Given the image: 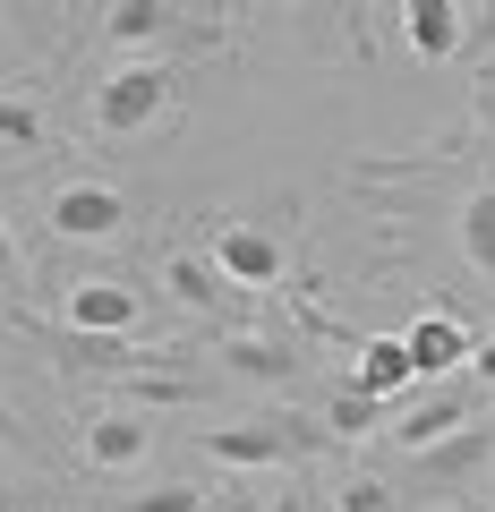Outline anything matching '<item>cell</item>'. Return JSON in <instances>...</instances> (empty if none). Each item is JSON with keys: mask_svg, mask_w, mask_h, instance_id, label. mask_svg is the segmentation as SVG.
Returning a JSON list of instances; mask_svg holds the SVG:
<instances>
[{"mask_svg": "<svg viewBox=\"0 0 495 512\" xmlns=\"http://www.w3.org/2000/svg\"><path fill=\"white\" fill-rule=\"evenodd\" d=\"M333 427H299V419H257V427H205V461H222V470H274V461H299L316 453Z\"/></svg>", "mask_w": 495, "mask_h": 512, "instance_id": "1", "label": "cell"}, {"mask_svg": "<svg viewBox=\"0 0 495 512\" xmlns=\"http://www.w3.org/2000/svg\"><path fill=\"white\" fill-rule=\"evenodd\" d=\"M171 111V69H120V77H103L94 86V128L103 137H137V128H154Z\"/></svg>", "mask_w": 495, "mask_h": 512, "instance_id": "2", "label": "cell"}, {"mask_svg": "<svg viewBox=\"0 0 495 512\" xmlns=\"http://www.w3.org/2000/svg\"><path fill=\"white\" fill-rule=\"evenodd\" d=\"M478 427V393L470 384H444V393H427V402H410L402 419L385 427L402 453H436V444H453V436H470Z\"/></svg>", "mask_w": 495, "mask_h": 512, "instance_id": "3", "label": "cell"}, {"mask_svg": "<svg viewBox=\"0 0 495 512\" xmlns=\"http://www.w3.org/2000/svg\"><path fill=\"white\" fill-rule=\"evenodd\" d=\"M52 231L60 239H120L129 231V197L120 188H103V180H69V188H52Z\"/></svg>", "mask_w": 495, "mask_h": 512, "instance_id": "4", "label": "cell"}, {"mask_svg": "<svg viewBox=\"0 0 495 512\" xmlns=\"http://www.w3.org/2000/svg\"><path fill=\"white\" fill-rule=\"evenodd\" d=\"M214 274L239 282V291H274L282 282V239L257 231V222H222L214 231Z\"/></svg>", "mask_w": 495, "mask_h": 512, "instance_id": "5", "label": "cell"}, {"mask_svg": "<svg viewBox=\"0 0 495 512\" xmlns=\"http://www.w3.org/2000/svg\"><path fill=\"white\" fill-rule=\"evenodd\" d=\"M35 333L69 367H180V350H137V342H120V333H60V325H35Z\"/></svg>", "mask_w": 495, "mask_h": 512, "instance_id": "6", "label": "cell"}, {"mask_svg": "<svg viewBox=\"0 0 495 512\" xmlns=\"http://www.w3.org/2000/svg\"><path fill=\"white\" fill-rule=\"evenodd\" d=\"M470 9H453V0H402V43L419 60H453V52H470Z\"/></svg>", "mask_w": 495, "mask_h": 512, "instance_id": "7", "label": "cell"}, {"mask_svg": "<svg viewBox=\"0 0 495 512\" xmlns=\"http://www.w3.org/2000/svg\"><path fill=\"white\" fill-rule=\"evenodd\" d=\"M137 325V291L111 274H86L69 291V333H129Z\"/></svg>", "mask_w": 495, "mask_h": 512, "instance_id": "8", "label": "cell"}, {"mask_svg": "<svg viewBox=\"0 0 495 512\" xmlns=\"http://www.w3.org/2000/svg\"><path fill=\"white\" fill-rule=\"evenodd\" d=\"M402 342H410V376H453V367H461V359H470V350H478L470 333H461L453 316H436V308H427L419 325L402 333Z\"/></svg>", "mask_w": 495, "mask_h": 512, "instance_id": "9", "label": "cell"}, {"mask_svg": "<svg viewBox=\"0 0 495 512\" xmlns=\"http://www.w3.org/2000/svg\"><path fill=\"white\" fill-rule=\"evenodd\" d=\"M154 427L137 419V410H103V419H86V461L94 470H129V461H146Z\"/></svg>", "mask_w": 495, "mask_h": 512, "instance_id": "10", "label": "cell"}, {"mask_svg": "<svg viewBox=\"0 0 495 512\" xmlns=\"http://www.w3.org/2000/svg\"><path fill=\"white\" fill-rule=\"evenodd\" d=\"M359 393H376V402H393V393H402L410 384V342L402 333H376V342H359Z\"/></svg>", "mask_w": 495, "mask_h": 512, "instance_id": "11", "label": "cell"}, {"mask_svg": "<svg viewBox=\"0 0 495 512\" xmlns=\"http://www.w3.org/2000/svg\"><path fill=\"white\" fill-rule=\"evenodd\" d=\"M222 367H231V376H248V384H291V376H299L291 350H282V342H257V333L222 342Z\"/></svg>", "mask_w": 495, "mask_h": 512, "instance_id": "12", "label": "cell"}, {"mask_svg": "<svg viewBox=\"0 0 495 512\" xmlns=\"http://www.w3.org/2000/svg\"><path fill=\"white\" fill-rule=\"evenodd\" d=\"M461 256L495 282V188H470V205H461Z\"/></svg>", "mask_w": 495, "mask_h": 512, "instance_id": "13", "label": "cell"}, {"mask_svg": "<svg viewBox=\"0 0 495 512\" xmlns=\"http://www.w3.org/2000/svg\"><path fill=\"white\" fill-rule=\"evenodd\" d=\"M171 18H180L171 0H120V9H111V18H103V35L120 43V52H129V43H154V35H163Z\"/></svg>", "mask_w": 495, "mask_h": 512, "instance_id": "14", "label": "cell"}, {"mask_svg": "<svg viewBox=\"0 0 495 512\" xmlns=\"http://www.w3.org/2000/svg\"><path fill=\"white\" fill-rule=\"evenodd\" d=\"M325 427L333 436H376V393H359V384H350V393H333V410H325Z\"/></svg>", "mask_w": 495, "mask_h": 512, "instance_id": "15", "label": "cell"}, {"mask_svg": "<svg viewBox=\"0 0 495 512\" xmlns=\"http://www.w3.org/2000/svg\"><path fill=\"white\" fill-rule=\"evenodd\" d=\"M163 282L188 299V308H197V299H222V291H214V265H197V256H171V265H163Z\"/></svg>", "mask_w": 495, "mask_h": 512, "instance_id": "16", "label": "cell"}, {"mask_svg": "<svg viewBox=\"0 0 495 512\" xmlns=\"http://www.w3.org/2000/svg\"><path fill=\"white\" fill-rule=\"evenodd\" d=\"M129 512H205V495L197 487H146V495H129Z\"/></svg>", "mask_w": 495, "mask_h": 512, "instance_id": "17", "label": "cell"}, {"mask_svg": "<svg viewBox=\"0 0 495 512\" xmlns=\"http://www.w3.org/2000/svg\"><path fill=\"white\" fill-rule=\"evenodd\" d=\"M0 137H18V146H43V120L26 103H0Z\"/></svg>", "mask_w": 495, "mask_h": 512, "instance_id": "18", "label": "cell"}, {"mask_svg": "<svg viewBox=\"0 0 495 512\" xmlns=\"http://www.w3.org/2000/svg\"><path fill=\"white\" fill-rule=\"evenodd\" d=\"M342 512H393V495L376 487V478H350V487H342Z\"/></svg>", "mask_w": 495, "mask_h": 512, "instance_id": "19", "label": "cell"}, {"mask_svg": "<svg viewBox=\"0 0 495 512\" xmlns=\"http://www.w3.org/2000/svg\"><path fill=\"white\" fill-rule=\"evenodd\" d=\"M0 282H26V256H18V231L0 222Z\"/></svg>", "mask_w": 495, "mask_h": 512, "instance_id": "20", "label": "cell"}, {"mask_svg": "<svg viewBox=\"0 0 495 512\" xmlns=\"http://www.w3.org/2000/svg\"><path fill=\"white\" fill-rule=\"evenodd\" d=\"M470 376H478V393H495V333L470 350Z\"/></svg>", "mask_w": 495, "mask_h": 512, "instance_id": "21", "label": "cell"}, {"mask_svg": "<svg viewBox=\"0 0 495 512\" xmlns=\"http://www.w3.org/2000/svg\"><path fill=\"white\" fill-rule=\"evenodd\" d=\"M478 43H495V9H478V35H470V52H478Z\"/></svg>", "mask_w": 495, "mask_h": 512, "instance_id": "22", "label": "cell"}, {"mask_svg": "<svg viewBox=\"0 0 495 512\" xmlns=\"http://www.w3.org/2000/svg\"><path fill=\"white\" fill-rule=\"evenodd\" d=\"M0 436H18V410H9V393H0Z\"/></svg>", "mask_w": 495, "mask_h": 512, "instance_id": "23", "label": "cell"}]
</instances>
